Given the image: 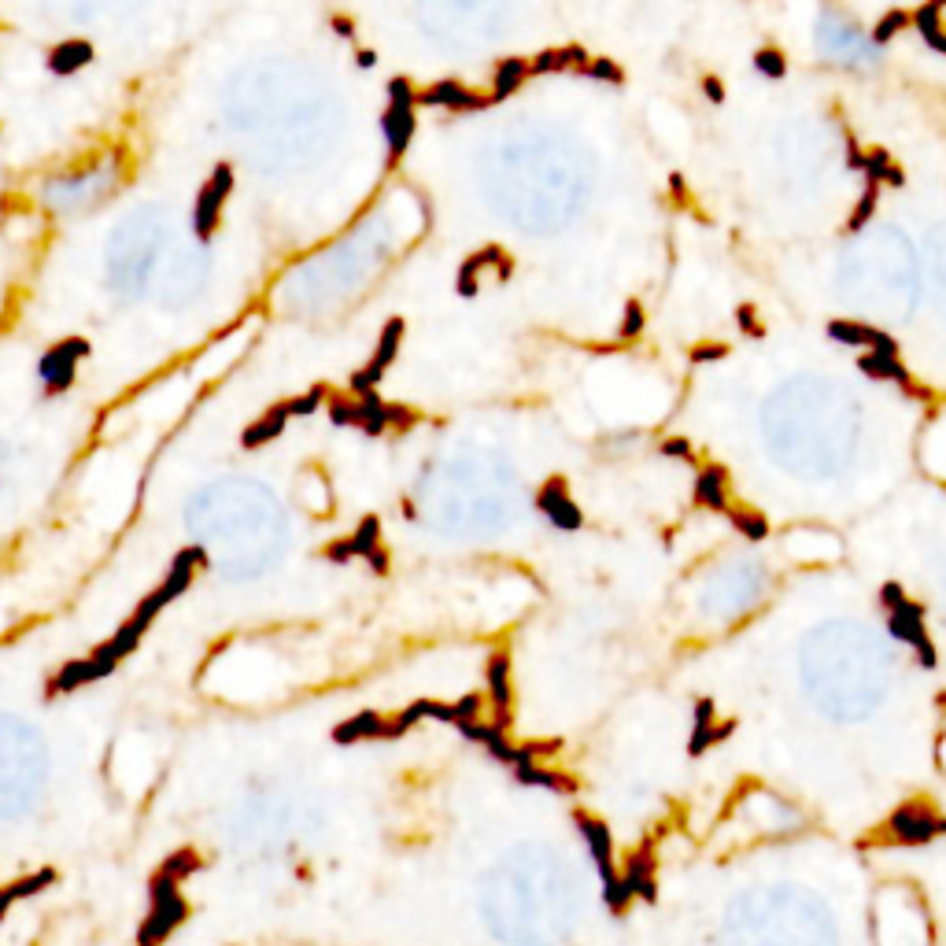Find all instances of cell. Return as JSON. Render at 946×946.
<instances>
[{
    "label": "cell",
    "instance_id": "obj_54",
    "mask_svg": "<svg viewBox=\"0 0 946 946\" xmlns=\"http://www.w3.org/2000/svg\"><path fill=\"white\" fill-rule=\"evenodd\" d=\"M355 63H359V67L366 71V67H374V63H377V52L374 49H359V52H355Z\"/></svg>",
    "mask_w": 946,
    "mask_h": 946
},
{
    "label": "cell",
    "instance_id": "obj_14",
    "mask_svg": "<svg viewBox=\"0 0 946 946\" xmlns=\"http://www.w3.org/2000/svg\"><path fill=\"white\" fill-rule=\"evenodd\" d=\"M97 60V49L85 41V37H63L60 45H52L49 49V71L56 74V78H71V74L85 71L89 63Z\"/></svg>",
    "mask_w": 946,
    "mask_h": 946
},
{
    "label": "cell",
    "instance_id": "obj_17",
    "mask_svg": "<svg viewBox=\"0 0 946 946\" xmlns=\"http://www.w3.org/2000/svg\"><path fill=\"white\" fill-rule=\"evenodd\" d=\"M385 721H389V717L381 714V710H359L355 717L340 721V725L329 732V740L340 743V747H352V743H363V740H385Z\"/></svg>",
    "mask_w": 946,
    "mask_h": 946
},
{
    "label": "cell",
    "instance_id": "obj_41",
    "mask_svg": "<svg viewBox=\"0 0 946 946\" xmlns=\"http://www.w3.org/2000/svg\"><path fill=\"white\" fill-rule=\"evenodd\" d=\"M603 898H607V906H610V910L621 913V910H625V906H629V902H632V898H636V895H632L629 884H625L621 876H614V880H607V884H603Z\"/></svg>",
    "mask_w": 946,
    "mask_h": 946
},
{
    "label": "cell",
    "instance_id": "obj_44",
    "mask_svg": "<svg viewBox=\"0 0 946 946\" xmlns=\"http://www.w3.org/2000/svg\"><path fill=\"white\" fill-rule=\"evenodd\" d=\"M917 632H924V625H910V621H902L898 614H887V636L898 643H913V636Z\"/></svg>",
    "mask_w": 946,
    "mask_h": 946
},
{
    "label": "cell",
    "instance_id": "obj_1",
    "mask_svg": "<svg viewBox=\"0 0 946 946\" xmlns=\"http://www.w3.org/2000/svg\"><path fill=\"white\" fill-rule=\"evenodd\" d=\"M207 566V551L204 547H182L178 555H174V562H170V570H167V577L152 588V592L137 603V610L130 614L134 621H141V625H152V621L159 618V610L163 607H170L174 599H182L189 588H193V581H196V573L204 570Z\"/></svg>",
    "mask_w": 946,
    "mask_h": 946
},
{
    "label": "cell",
    "instance_id": "obj_12",
    "mask_svg": "<svg viewBox=\"0 0 946 946\" xmlns=\"http://www.w3.org/2000/svg\"><path fill=\"white\" fill-rule=\"evenodd\" d=\"M858 370H862L865 377H873V381H895L898 389L906 392V396H913V400H932V392L921 389L917 381H913V374L902 366V359H884V355H858Z\"/></svg>",
    "mask_w": 946,
    "mask_h": 946
},
{
    "label": "cell",
    "instance_id": "obj_22",
    "mask_svg": "<svg viewBox=\"0 0 946 946\" xmlns=\"http://www.w3.org/2000/svg\"><path fill=\"white\" fill-rule=\"evenodd\" d=\"M514 780L525 784V788H547V791H558V795H573V791L581 788L573 777L558 773V769H544V765H518V769H514Z\"/></svg>",
    "mask_w": 946,
    "mask_h": 946
},
{
    "label": "cell",
    "instance_id": "obj_29",
    "mask_svg": "<svg viewBox=\"0 0 946 946\" xmlns=\"http://www.w3.org/2000/svg\"><path fill=\"white\" fill-rule=\"evenodd\" d=\"M200 869H204V858H200L193 847H182V850H174L170 858H163V865H159L156 873H163L167 880H174V884H182V880H189V876L200 873Z\"/></svg>",
    "mask_w": 946,
    "mask_h": 946
},
{
    "label": "cell",
    "instance_id": "obj_31",
    "mask_svg": "<svg viewBox=\"0 0 946 946\" xmlns=\"http://www.w3.org/2000/svg\"><path fill=\"white\" fill-rule=\"evenodd\" d=\"M145 632H148V629H145V625H141V621L126 618V621H122V625H119V629H115V636H111V640H108L111 655L119 658V662H122V658H130V655H134V651H137V647H141V640H145Z\"/></svg>",
    "mask_w": 946,
    "mask_h": 946
},
{
    "label": "cell",
    "instance_id": "obj_21",
    "mask_svg": "<svg viewBox=\"0 0 946 946\" xmlns=\"http://www.w3.org/2000/svg\"><path fill=\"white\" fill-rule=\"evenodd\" d=\"M525 78H529V60H522V56H503V60L496 63V71H492V104L514 97V93L522 89Z\"/></svg>",
    "mask_w": 946,
    "mask_h": 946
},
{
    "label": "cell",
    "instance_id": "obj_19",
    "mask_svg": "<svg viewBox=\"0 0 946 946\" xmlns=\"http://www.w3.org/2000/svg\"><path fill=\"white\" fill-rule=\"evenodd\" d=\"M289 411H285V403H274V407H267V411L259 414L248 429L241 433V448H263V444H270V440H278L281 433H285V425H289Z\"/></svg>",
    "mask_w": 946,
    "mask_h": 946
},
{
    "label": "cell",
    "instance_id": "obj_4",
    "mask_svg": "<svg viewBox=\"0 0 946 946\" xmlns=\"http://www.w3.org/2000/svg\"><path fill=\"white\" fill-rule=\"evenodd\" d=\"M230 193H233V167H230V163H219V167L211 170V178L200 185V193H196V204H193V233H196V241L207 244L211 237H215V233H219L222 207H226Z\"/></svg>",
    "mask_w": 946,
    "mask_h": 946
},
{
    "label": "cell",
    "instance_id": "obj_34",
    "mask_svg": "<svg viewBox=\"0 0 946 946\" xmlns=\"http://www.w3.org/2000/svg\"><path fill=\"white\" fill-rule=\"evenodd\" d=\"M754 71L765 74V78H784V74H788V60H784L780 49L765 45V49L754 52Z\"/></svg>",
    "mask_w": 946,
    "mask_h": 946
},
{
    "label": "cell",
    "instance_id": "obj_15",
    "mask_svg": "<svg viewBox=\"0 0 946 946\" xmlns=\"http://www.w3.org/2000/svg\"><path fill=\"white\" fill-rule=\"evenodd\" d=\"M414 130H418L414 108H385V115H381V134H385V145H389L392 167H396V163L403 159V152L411 148Z\"/></svg>",
    "mask_w": 946,
    "mask_h": 946
},
{
    "label": "cell",
    "instance_id": "obj_52",
    "mask_svg": "<svg viewBox=\"0 0 946 946\" xmlns=\"http://www.w3.org/2000/svg\"><path fill=\"white\" fill-rule=\"evenodd\" d=\"M703 93H706V100H714V104H721V100H725V85H721V78H714V74H706V78H703Z\"/></svg>",
    "mask_w": 946,
    "mask_h": 946
},
{
    "label": "cell",
    "instance_id": "obj_13",
    "mask_svg": "<svg viewBox=\"0 0 946 946\" xmlns=\"http://www.w3.org/2000/svg\"><path fill=\"white\" fill-rule=\"evenodd\" d=\"M573 821H577V828H581L584 843H588V850H592L595 865H599V876H603V884L607 880H614V839H610V828L599 821V817H592V813H573Z\"/></svg>",
    "mask_w": 946,
    "mask_h": 946
},
{
    "label": "cell",
    "instance_id": "obj_8",
    "mask_svg": "<svg viewBox=\"0 0 946 946\" xmlns=\"http://www.w3.org/2000/svg\"><path fill=\"white\" fill-rule=\"evenodd\" d=\"M418 108H444V111H485L492 108V93H477L470 85L444 78L418 89Z\"/></svg>",
    "mask_w": 946,
    "mask_h": 946
},
{
    "label": "cell",
    "instance_id": "obj_43",
    "mask_svg": "<svg viewBox=\"0 0 946 946\" xmlns=\"http://www.w3.org/2000/svg\"><path fill=\"white\" fill-rule=\"evenodd\" d=\"M910 647H913V655H917V662H921L924 669L939 666V651H935V643H932V636H928V632H917Z\"/></svg>",
    "mask_w": 946,
    "mask_h": 946
},
{
    "label": "cell",
    "instance_id": "obj_11",
    "mask_svg": "<svg viewBox=\"0 0 946 946\" xmlns=\"http://www.w3.org/2000/svg\"><path fill=\"white\" fill-rule=\"evenodd\" d=\"M485 680H488V703H492V725L510 728V703H514V692H510V655L507 651H492L485 662Z\"/></svg>",
    "mask_w": 946,
    "mask_h": 946
},
{
    "label": "cell",
    "instance_id": "obj_10",
    "mask_svg": "<svg viewBox=\"0 0 946 946\" xmlns=\"http://www.w3.org/2000/svg\"><path fill=\"white\" fill-rule=\"evenodd\" d=\"M887 828H891V836H895L898 843H928L932 836L946 832V821L935 817L924 802H906L902 810L891 813Z\"/></svg>",
    "mask_w": 946,
    "mask_h": 946
},
{
    "label": "cell",
    "instance_id": "obj_53",
    "mask_svg": "<svg viewBox=\"0 0 946 946\" xmlns=\"http://www.w3.org/2000/svg\"><path fill=\"white\" fill-rule=\"evenodd\" d=\"M847 167L850 170H865V152L858 148V141H854V137L847 141Z\"/></svg>",
    "mask_w": 946,
    "mask_h": 946
},
{
    "label": "cell",
    "instance_id": "obj_9",
    "mask_svg": "<svg viewBox=\"0 0 946 946\" xmlns=\"http://www.w3.org/2000/svg\"><path fill=\"white\" fill-rule=\"evenodd\" d=\"M828 337L836 344H847V348H869L873 355H884V359H898V340L884 329L869 326V322H850V318H836L828 322Z\"/></svg>",
    "mask_w": 946,
    "mask_h": 946
},
{
    "label": "cell",
    "instance_id": "obj_51",
    "mask_svg": "<svg viewBox=\"0 0 946 946\" xmlns=\"http://www.w3.org/2000/svg\"><path fill=\"white\" fill-rule=\"evenodd\" d=\"M329 26H333V34L344 37V41H355V23L348 19V15H333L329 19Z\"/></svg>",
    "mask_w": 946,
    "mask_h": 946
},
{
    "label": "cell",
    "instance_id": "obj_23",
    "mask_svg": "<svg viewBox=\"0 0 946 946\" xmlns=\"http://www.w3.org/2000/svg\"><path fill=\"white\" fill-rule=\"evenodd\" d=\"M913 26L921 30L924 45L939 56H946V26H943V4H924L913 12Z\"/></svg>",
    "mask_w": 946,
    "mask_h": 946
},
{
    "label": "cell",
    "instance_id": "obj_28",
    "mask_svg": "<svg viewBox=\"0 0 946 946\" xmlns=\"http://www.w3.org/2000/svg\"><path fill=\"white\" fill-rule=\"evenodd\" d=\"M736 732V721H714V725H692V740H688V754L692 758H699V754H706L710 747H717V743H725L728 736Z\"/></svg>",
    "mask_w": 946,
    "mask_h": 946
},
{
    "label": "cell",
    "instance_id": "obj_37",
    "mask_svg": "<svg viewBox=\"0 0 946 946\" xmlns=\"http://www.w3.org/2000/svg\"><path fill=\"white\" fill-rule=\"evenodd\" d=\"M451 706H455V728L473 725V721H481V714H485V695L470 692V695H462L459 703H451Z\"/></svg>",
    "mask_w": 946,
    "mask_h": 946
},
{
    "label": "cell",
    "instance_id": "obj_2",
    "mask_svg": "<svg viewBox=\"0 0 946 946\" xmlns=\"http://www.w3.org/2000/svg\"><path fill=\"white\" fill-rule=\"evenodd\" d=\"M148 898H152V906H148V917L141 921V928H137V946H163L170 939V932H174L178 924H185L189 902L182 898L178 884L167 880L163 873H152V880H148Z\"/></svg>",
    "mask_w": 946,
    "mask_h": 946
},
{
    "label": "cell",
    "instance_id": "obj_49",
    "mask_svg": "<svg viewBox=\"0 0 946 946\" xmlns=\"http://www.w3.org/2000/svg\"><path fill=\"white\" fill-rule=\"evenodd\" d=\"M322 555H326V562H337V566L352 562V547H348V536H344V540H329V544L322 547Z\"/></svg>",
    "mask_w": 946,
    "mask_h": 946
},
{
    "label": "cell",
    "instance_id": "obj_50",
    "mask_svg": "<svg viewBox=\"0 0 946 946\" xmlns=\"http://www.w3.org/2000/svg\"><path fill=\"white\" fill-rule=\"evenodd\" d=\"M714 721H717L714 699H699V703H695V725H714Z\"/></svg>",
    "mask_w": 946,
    "mask_h": 946
},
{
    "label": "cell",
    "instance_id": "obj_40",
    "mask_svg": "<svg viewBox=\"0 0 946 946\" xmlns=\"http://www.w3.org/2000/svg\"><path fill=\"white\" fill-rule=\"evenodd\" d=\"M385 93H389V108H418V89L407 78H392Z\"/></svg>",
    "mask_w": 946,
    "mask_h": 946
},
{
    "label": "cell",
    "instance_id": "obj_38",
    "mask_svg": "<svg viewBox=\"0 0 946 946\" xmlns=\"http://www.w3.org/2000/svg\"><path fill=\"white\" fill-rule=\"evenodd\" d=\"M643 326H647L643 304H640V300H629V304H625V315H621L618 337H621V340H636V337L643 333Z\"/></svg>",
    "mask_w": 946,
    "mask_h": 946
},
{
    "label": "cell",
    "instance_id": "obj_25",
    "mask_svg": "<svg viewBox=\"0 0 946 946\" xmlns=\"http://www.w3.org/2000/svg\"><path fill=\"white\" fill-rule=\"evenodd\" d=\"M359 403V422H355V429H363L366 437H381L385 429H389V403L381 400L377 392H370V396H363Z\"/></svg>",
    "mask_w": 946,
    "mask_h": 946
},
{
    "label": "cell",
    "instance_id": "obj_39",
    "mask_svg": "<svg viewBox=\"0 0 946 946\" xmlns=\"http://www.w3.org/2000/svg\"><path fill=\"white\" fill-rule=\"evenodd\" d=\"M329 422L333 425H352L359 422V403L355 396H329Z\"/></svg>",
    "mask_w": 946,
    "mask_h": 946
},
{
    "label": "cell",
    "instance_id": "obj_55",
    "mask_svg": "<svg viewBox=\"0 0 946 946\" xmlns=\"http://www.w3.org/2000/svg\"><path fill=\"white\" fill-rule=\"evenodd\" d=\"M669 189H673V196H684V178L673 174V178H669Z\"/></svg>",
    "mask_w": 946,
    "mask_h": 946
},
{
    "label": "cell",
    "instance_id": "obj_18",
    "mask_svg": "<svg viewBox=\"0 0 946 946\" xmlns=\"http://www.w3.org/2000/svg\"><path fill=\"white\" fill-rule=\"evenodd\" d=\"M592 56L584 45H562V49H544L529 60V74H558V71H584Z\"/></svg>",
    "mask_w": 946,
    "mask_h": 946
},
{
    "label": "cell",
    "instance_id": "obj_26",
    "mask_svg": "<svg viewBox=\"0 0 946 946\" xmlns=\"http://www.w3.org/2000/svg\"><path fill=\"white\" fill-rule=\"evenodd\" d=\"M570 499H573V496H570V481H566L562 473H551L544 485L536 488V499H533V503H536V510H540L544 518H551V514H558V510L566 507Z\"/></svg>",
    "mask_w": 946,
    "mask_h": 946
},
{
    "label": "cell",
    "instance_id": "obj_42",
    "mask_svg": "<svg viewBox=\"0 0 946 946\" xmlns=\"http://www.w3.org/2000/svg\"><path fill=\"white\" fill-rule=\"evenodd\" d=\"M910 603V595H906V588L898 581H884L880 584V607L887 610V614H895V610H902Z\"/></svg>",
    "mask_w": 946,
    "mask_h": 946
},
{
    "label": "cell",
    "instance_id": "obj_45",
    "mask_svg": "<svg viewBox=\"0 0 946 946\" xmlns=\"http://www.w3.org/2000/svg\"><path fill=\"white\" fill-rule=\"evenodd\" d=\"M736 322H740V329H743V333H747V337H765L762 318H758V311H754L751 304L736 307Z\"/></svg>",
    "mask_w": 946,
    "mask_h": 946
},
{
    "label": "cell",
    "instance_id": "obj_47",
    "mask_svg": "<svg viewBox=\"0 0 946 946\" xmlns=\"http://www.w3.org/2000/svg\"><path fill=\"white\" fill-rule=\"evenodd\" d=\"M728 355V344H695L692 348V363H717V359H725Z\"/></svg>",
    "mask_w": 946,
    "mask_h": 946
},
{
    "label": "cell",
    "instance_id": "obj_24",
    "mask_svg": "<svg viewBox=\"0 0 946 946\" xmlns=\"http://www.w3.org/2000/svg\"><path fill=\"white\" fill-rule=\"evenodd\" d=\"M862 174H865V182L876 185V189H880L884 182L895 185V189H898V185H906V174H902V167H895V163H891L887 148H869V152H865V170H862Z\"/></svg>",
    "mask_w": 946,
    "mask_h": 946
},
{
    "label": "cell",
    "instance_id": "obj_36",
    "mask_svg": "<svg viewBox=\"0 0 946 946\" xmlns=\"http://www.w3.org/2000/svg\"><path fill=\"white\" fill-rule=\"evenodd\" d=\"M876 185H865V193H862V200L854 204V211H850V219H847V233H858L865 226V222L873 219V211H876Z\"/></svg>",
    "mask_w": 946,
    "mask_h": 946
},
{
    "label": "cell",
    "instance_id": "obj_30",
    "mask_svg": "<svg viewBox=\"0 0 946 946\" xmlns=\"http://www.w3.org/2000/svg\"><path fill=\"white\" fill-rule=\"evenodd\" d=\"M728 522H732V529H736V533L747 536V540H765V536H769V518H765L762 510L732 507V510H728Z\"/></svg>",
    "mask_w": 946,
    "mask_h": 946
},
{
    "label": "cell",
    "instance_id": "obj_35",
    "mask_svg": "<svg viewBox=\"0 0 946 946\" xmlns=\"http://www.w3.org/2000/svg\"><path fill=\"white\" fill-rule=\"evenodd\" d=\"M584 78H595V82H607V85H621L625 82V71H621L618 63L610 60V56H595L588 67H584Z\"/></svg>",
    "mask_w": 946,
    "mask_h": 946
},
{
    "label": "cell",
    "instance_id": "obj_3",
    "mask_svg": "<svg viewBox=\"0 0 946 946\" xmlns=\"http://www.w3.org/2000/svg\"><path fill=\"white\" fill-rule=\"evenodd\" d=\"M89 352H93V344L85 337L56 340L49 352L37 359V377L45 381V392H49V396H60V392L71 389L74 374H78V366L89 359Z\"/></svg>",
    "mask_w": 946,
    "mask_h": 946
},
{
    "label": "cell",
    "instance_id": "obj_16",
    "mask_svg": "<svg viewBox=\"0 0 946 946\" xmlns=\"http://www.w3.org/2000/svg\"><path fill=\"white\" fill-rule=\"evenodd\" d=\"M695 507L703 510H732L728 507V470L721 466V462H710V466H703V470L695 473Z\"/></svg>",
    "mask_w": 946,
    "mask_h": 946
},
{
    "label": "cell",
    "instance_id": "obj_32",
    "mask_svg": "<svg viewBox=\"0 0 946 946\" xmlns=\"http://www.w3.org/2000/svg\"><path fill=\"white\" fill-rule=\"evenodd\" d=\"M322 403H326V385H311L307 392L285 400V411H289V418H311V414H318Z\"/></svg>",
    "mask_w": 946,
    "mask_h": 946
},
{
    "label": "cell",
    "instance_id": "obj_5",
    "mask_svg": "<svg viewBox=\"0 0 946 946\" xmlns=\"http://www.w3.org/2000/svg\"><path fill=\"white\" fill-rule=\"evenodd\" d=\"M403 337H407V322H403V318H389V322L381 326V337H377V348H374V355H370V363H366L363 370H355L352 381H348V389H352L355 400H363V396L377 392L385 370H389V366L396 363V355H400Z\"/></svg>",
    "mask_w": 946,
    "mask_h": 946
},
{
    "label": "cell",
    "instance_id": "obj_27",
    "mask_svg": "<svg viewBox=\"0 0 946 946\" xmlns=\"http://www.w3.org/2000/svg\"><path fill=\"white\" fill-rule=\"evenodd\" d=\"M348 547H352V558H374L381 551V518L366 514L363 522L355 525V533H348Z\"/></svg>",
    "mask_w": 946,
    "mask_h": 946
},
{
    "label": "cell",
    "instance_id": "obj_7",
    "mask_svg": "<svg viewBox=\"0 0 946 946\" xmlns=\"http://www.w3.org/2000/svg\"><path fill=\"white\" fill-rule=\"evenodd\" d=\"M485 267H496L499 281H507L510 274H514V259H510L499 244H488V248H477L473 255H466L459 263V274H455V292H459L462 300H473V296H477Z\"/></svg>",
    "mask_w": 946,
    "mask_h": 946
},
{
    "label": "cell",
    "instance_id": "obj_33",
    "mask_svg": "<svg viewBox=\"0 0 946 946\" xmlns=\"http://www.w3.org/2000/svg\"><path fill=\"white\" fill-rule=\"evenodd\" d=\"M910 23H913V12H902V8L880 15V19H876V26H873V41H876V45H887V41H891L898 30H906Z\"/></svg>",
    "mask_w": 946,
    "mask_h": 946
},
{
    "label": "cell",
    "instance_id": "obj_48",
    "mask_svg": "<svg viewBox=\"0 0 946 946\" xmlns=\"http://www.w3.org/2000/svg\"><path fill=\"white\" fill-rule=\"evenodd\" d=\"M418 422V414L411 411V407H403V403H389V429H411V425Z\"/></svg>",
    "mask_w": 946,
    "mask_h": 946
},
{
    "label": "cell",
    "instance_id": "obj_6",
    "mask_svg": "<svg viewBox=\"0 0 946 946\" xmlns=\"http://www.w3.org/2000/svg\"><path fill=\"white\" fill-rule=\"evenodd\" d=\"M119 669V658L111 655L108 643H97L93 651L85 658H71V662H63L60 669H56V677L49 680V688L45 692L49 695H67V692H78V688H85V684H97V680L111 677Z\"/></svg>",
    "mask_w": 946,
    "mask_h": 946
},
{
    "label": "cell",
    "instance_id": "obj_46",
    "mask_svg": "<svg viewBox=\"0 0 946 946\" xmlns=\"http://www.w3.org/2000/svg\"><path fill=\"white\" fill-rule=\"evenodd\" d=\"M658 451H662V455H669V459H684V462L695 459L692 440H684V437H666L662 444H658Z\"/></svg>",
    "mask_w": 946,
    "mask_h": 946
},
{
    "label": "cell",
    "instance_id": "obj_20",
    "mask_svg": "<svg viewBox=\"0 0 946 946\" xmlns=\"http://www.w3.org/2000/svg\"><path fill=\"white\" fill-rule=\"evenodd\" d=\"M52 884H56V869H37V873L23 876V880L4 884V887H0V921L8 917V910H12L15 902L41 895V891H45V887H52Z\"/></svg>",
    "mask_w": 946,
    "mask_h": 946
}]
</instances>
